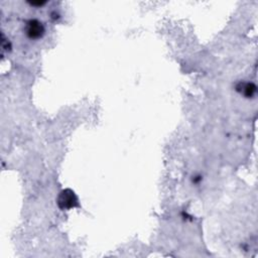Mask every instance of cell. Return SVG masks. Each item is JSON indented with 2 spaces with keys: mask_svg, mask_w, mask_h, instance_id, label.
Listing matches in <instances>:
<instances>
[{
  "mask_svg": "<svg viewBox=\"0 0 258 258\" xmlns=\"http://www.w3.org/2000/svg\"><path fill=\"white\" fill-rule=\"evenodd\" d=\"M58 205L62 210H69L78 206V198L71 190H64L60 193L58 198Z\"/></svg>",
  "mask_w": 258,
  "mask_h": 258,
  "instance_id": "obj_1",
  "label": "cell"
},
{
  "mask_svg": "<svg viewBox=\"0 0 258 258\" xmlns=\"http://www.w3.org/2000/svg\"><path fill=\"white\" fill-rule=\"evenodd\" d=\"M25 32H27L29 37L36 40V38H40L44 35L45 28L41 21H38L36 19H32L27 23Z\"/></svg>",
  "mask_w": 258,
  "mask_h": 258,
  "instance_id": "obj_2",
  "label": "cell"
},
{
  "mask_svg": "<svg viewBox=\"0 0 258 258\" xmlns=\"http://www.w3.org/2000/svg\"><path fill=\"white\" fill-rule=\"evenodd\" d=\"M238 90L247 98H250L256 93V86L252 83H242L240 87H238Z\"/></svg>",
  "mask_w": 258,
  "mask_h": 258,
  "instance_id": "obj_3",
  "label": "cell"
}]
</instances>
